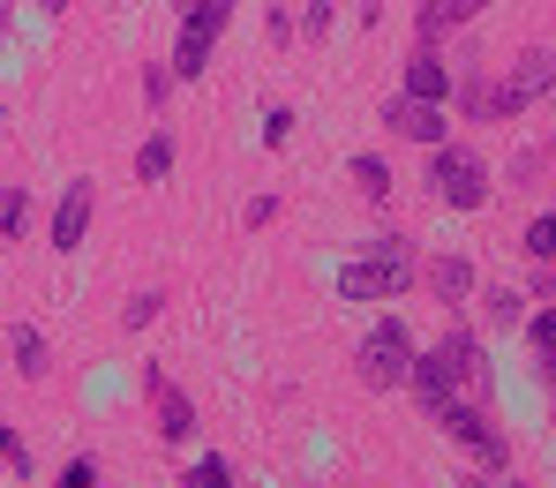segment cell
I'll list each match as a JSON object with an SVG mask.
<instances>
[{"label":"cell","instance_id":"cell-1","mask_svg":"<svg viewBox=\"0 0 556 488\" xmlns=\"http://www.w3.org/2000/svg\"><path fill=\"white\" fill-rule=\"evenodd\" d=\"M406 390L437 413V406H452V398H473V406H489V354H481V338L466 331V323H452L429 354H414V376H406Z\"/></svg>","mask_w":556,"mask_h":488},{"label":"cell","instance_id":"cell-2","mask_svg":"<svg viewBox=\"0 0 556 488\" xmlns=\"http://www.w3.org/2000/svg\"><path fill=\"white\" fill-rule=\"evenodd\" d=\"M414 286V241H369V256H354V264H339V279L331 293L339 300H354V308H369V300H399V293Z\"/></svg>","mask_w":556,"mask_h":488},{"label":"cell","instance_id":"cell-3","mask_svg":"<svg viewBox=\"0 0 556 488\" xmlns=\"http://www.w3.org/2000/svg\"><path fill=\"white\" fill-rule=\"evenodd\" d=\"M226 23H233V0H188L181 8V38H174V84L211 76V46L226 38Z\"/></svg>","mask_w":556,"mask_h":488},{"label":"cell","instance_id":"cell-4","mask_svg":"<svg viewBox=\"0 0 556 488\" xmlns=\"http://www.w3.org/2000/svg\"><path fill=\"white\" fill-rule=\"evenodd\" d=\"M354 369H362V384H369V390H406V376H414V331H406L399 316H383L369 338H362Z\"/></svg>","mask_w":556,"mask_h":488},{"label":"cell","instance_id":"cell-5","mask_svg":"<svg viewBox=\"0 0 556 488\" xmlns=\"http://www.w3.org/2000/svg\"><path fill=\"white\" fill-rule=\"evenodd\" d=\"M437 428H444V436L459 444L473 466H489V474H496V466L511 459V444H504L496 413H489V406H473V398H452V406H437Z\"/></svg>","mask_w":556,"mask_h":488},{"label":"cell","instance_id":"cell-6","mask_svg":"<svg viewBox=\"0 0 556 488\" xmlns=\"http://www.w3.org/2000/svg\"><path fill=\"white\" fill-rule=\"evenodd\" d=\"M429 189L444 195L452 210H481V203H489V166H481V151H473V143H437V151H429Z\"/></svg>","mask_w":556,"mask_h":488},{"label":"cell","instance_id":"cell-7","mask_svg":"<svg viewBox=\"0 0 556 488\" xmlns=\"http://www.w3.org/2000/svg\"><path fill=\"white\" fill-rule=\"evenodd\" d=\"M556 91V46H527L519 61H511V76L496 84V120H519L534 98Z\"/></svg>","mask_w":556,"mask_h":488},{"label":"cell","instance_id":"cell-8","mask_svg":"<svg viewBox=\"0 0 556 488\" xmlns=\"http://www.w3.org/2000/svg\"><path fill=\"white\" fill-rule=\"evenodd\" d=\"M383 128H391V136H406V143H429V151H437V143H452V113H444V105H429V98H383Z\"/></svg>","mask_w":556,"mask_h":488},{"label":"cell","instance_id":"cell-9","mask_svg":"<svg viewBox=\"0 0 556 488\" xmlns=\"http://www.w3.org/2000/svg\"><path fill=\"white\" fill-rule=\"evenodd\" d=\"M143 398L159 406V436L166 444H195V406H188V390L166 369H143Z\"/></svg>","mask_w":556,"mask_h":488},{"label":"cell","instance_id":"cell-10","mask_svg":"<svg viewBox=\"0 0 556 488\" xmlns=\"http://www.w3.org/2000/svg\"><path fill=\"white\" fill-rule=\"evenodd\" d=\"M489 0H421V15H414V46H444L459 23H473Z\"/></svg>","mask_w":556,"mask_h":488},{"label":"cell","instance_id":"cell-11","mask_svg":"<svg viewBox=\"0 0 556 488\" xmlns=\"http://www.w3.org/2000/svg\"><path fill=\"white\" fill-rule=\"evenodd\" d=\"M452 61L437 53V46H414V61H406V98H429V105H444L452 98Z\"/></svg>","mask_w":556,"mask_h":488},{"label":"cell","instance_id":"cell-12","mask_svg":"<svg viewBox=\"0 0 556 488\" xmlns=\"http://www.w3.org/2000/svg\"><path fill=\"white\" fill-rule=\"evenodd\" d=\"M84 233H91V181H68L53 203V248H84Z\"/></svg>","mask_w":556,"mask_h":488},{"label":"cell","instance_id":"cell-13","mask_svg":"<svg viewBox=\"0 0 556 488\" xmlns=\"http://www.w3.org/2000/svg\"><path fill=\"white\" fill-rule=\"evenodd\" d=\"M429 293H437L444 308H459L466 293H473V264H466V256H437V264H429Z\"/></svg>","mask_w":556,"mask_h":488},{"label":"cell","instance_id":"cell-14","mask_svg":"<svg viewBox=\"0 0 556 488\" xmlns=\"http://www.w3.org/2000/svg\"><path fill=\"white\" fill-rule=\"evenodd\" d=\"M527 346H534V376L556 390V308H534L527 316Z\"/></svg>","mask_w":556,"mask_h":488},{"label":"cell","instance_id":"cell-15","mask_svg":"<svg viewBox=\"0 0 556 488\" xmlns=\"http://www.w3.org/2000/svg\"><path fill=\"white\" fill-rule=\"evenodd\" d=\"M166 174H174V136H166V128H151V136H143V151H136V181H143V189H159Z\"/></svg>","mask_w":556,"mask_h":488},{"label":"cell","instance_id":"cell-16","mask_svg":"<svg viewBox=\"0 0 556 488\" xmlns=\"http://www.w3.org/2000/svg\"><path fill=\"white\" fill-rule=\"evenodd\" d=\"M452 91H459L466 120H489V113H496V84H489L481 68H459V76H452Z\"/></svg>","mask_w":556,"mask_h":488},{"label":"cell","instance_id":"cell-17","mask_svg":"<svg viewBox=\"0 0 556 488\" xmlns=\"http://www.w3.org/2000/svg\"><path fill=\"white\" fill-rule=\"evenodd\" d=\"M346 174H354V189L369 195V203H391V166H383L376 151H354V158H346Z\"/></svg>","mask_w":556,"mask_h":488},{"label":"cell","instance_id":"cell-18","mask_svg":"<svg viewBox=\"0 0 556 488\" xmlns=\"http://www.w3.org/2000/svg\"><path fill=\"white\" fill-rule=\"evenodd\" d=\"M8 354H15L23 376H38V369H46V331H38V323H15V331H8Z\"/></svg>","mask_w":556,"mask_h":488},{"label":"cell","instance_id":"cell-19","mask_svg":"<svg viewBox=\"0 0 556 488\" xmlns=\"http://www.w3.org/2000/svg\"><path fill=\"white\" fill-rule=\"evenodd\" d=\"M181 488H233V459H226V451H203L181 474Z\"/></svg>","mask_w":556,"mask_h":488},{"label":"cell","instance_id":"cell-20","mask_svg":"<svg viewBox=\"0 0 556 488\" xmlns=\"http://www.w3.org/2000/svg\"><path fill=\"white\" fill-rule=\"evenodd\" d=\"M489 323H496V331H519V323H527V293L496 286V293H489Z\"/></svg>","mask_w":556,"mask_h":488},{"label":"cell","instance_id":"cell-21","mask_svg":"<svg viewBox=\"0 0 556 488\" xmlns=\"http://www.w3.org/2000/svg\"><path fill=\"white\" fill-rule=\"evenodd\" d=\"M23 226H30V195H23V189H0V241H15Z\"/></svg>","mask_w":556,"mask_h":488},{"label":"cell","instance_id":"cell-22","mask_svg":"<svg viewBox=\"0 0 556 488\" xmlns=\"http://www.w3.org/2000/svg\"><path fill=\"white\" fill-rule=\"evenodd\" d=\"M527 256H534V264H556V210H542V218L527 226Z\"/></svg>","mask_w":556,"mask_h":488},{"label":"cell","instance_id":"cell-23","mask_svg":"<svg viewBox=\"0 0 556 488\" xmlns=\"http://www.w3.org/2000/svg\"><path fill=\"white\" fill-rule=\"evenodd\" d=\"M166 98H174V61H151V68H143V105L159 113Z\"/></svg>","mask_w":556,"mask_h":488},{"label":"cell","instance_id":"cell-24","mask_svg":"<svg viewBox=\"0 0 556 488\" xmlns=\"http://www.w3.org/2000/svg\"><path fill=\"white\" fill-rule=\"evenodd\" d=\"M286 136H293V105H271V113H264V143L286 151Z\"/></svg>","mask_w":556,"mask_h":488},{"label":"cell","instance_id":"cell-25","mask_svg":"<svg viewBox=\"0 0 556 488\" xmlns=\"http://www.w3.org/2000/svg\"><path fill=\"white\" fill-rule=\"evenodd\" d=\"M151 316H159V293H128V308H121V323H128V331H143Z\"/></svg>","mask_w":556,"mask_h":488},{"label":"cell","instance_id":"cell-26","mask_svg":"<svg viewBox=\"0 0 556 488\" xmlns=\"http://www.w3.org/2000/svg\"><path fill=\"white\" fill-rule=\"evenodd\" d=\"M61 488H98V459H68L61 466Z\"/></svg>","mask_w":556,"mask_h":488},{"label":"cell","instance_id":"cell-27","mask_svg":"<svg viewBox=\"0 0 556 488\" xmlns=\"http://www.w3.org/2000/svg\"><path fill=\"white\" fill-rule=\"evenodd\" d=\"M0 459H8V466H15V474H30V451H23V444H15V428H0Z\"/></svg>","mask_w":556,"mask_h":488},{"label":"cell","instance_id":"cell-28","mask_svg":"<svg viewBox=\"0 0 556 488\" xmlns=\"http://www.w3.org/2000/svg\"><path fill=\"white\" fill-rule=\"evenodd\" d=\"M271 218H278V203H271V195H249V210H241V226H271Z\"/></svg>","mask_w":556,"mask_h":488},{"label":"cell","instance_id":"cell-29","mask_svg":"<svg viewBox=\"0 0 556 488\" xmlns=\"http://www.w3.org/2000/svg\"><path fill=\"white\" fill-rule=\"evenodd\" d=\"M301 30H308V38H324V30H331V0H316V8L301 15Z\"/></svg>","mask_w":556,"mask_h":488},{"label":"cell","instance_id":"cell-30","mask_svg":"<svg viewBox=\"0 0 556 488\" xmlns=\"http://www.w3.org/2000/svg\"><path fill=\"white\" fill-rule=\"evenodd\" d=\"M534 293H542V300H556V264H542V271H534Z\"/></svg>","mask_w":556,"mask_h":488},{"label":"cell","instance_id":"cell-31","mask_svg":"<svg viewBox=\"0 0 556 488\" xmlns=\"http://www.w3.org/2000/svg\"><path fill=\"white\" fill-rule=\"evenodd\" d=\"M38 8H46V15H61V8H68V0H38Z\"/></svg>","mask_w":556,"mask_h":488},{"label":"cell","instance_id":"cell-32","mask_svg":"<svg viewBox=\"0 0 556 488\" xmlns=\"http://www.w3.org/2000/svg\"><path fill=\"white\" fill-rule=\"evenodd\" d=\"M459 488H489V481H481V474H466V481H459Z\"/></svg>","mask_w":556,"mask_h":488},{"label":"cell","instance_id":"cell-33","mask_svg":"<svg viewBox=\"0 0 556 488\" xmlns=\"http://www.w3.org/2000/svg\"><path fill=\"white\" fill-rule=\"evenodd\" d=\"M0 38H8V0H0Z\"/></svg>","mask_w":556,"mask_h":488},{"label":"cell","instance_id":"cell-34","mask_svg":"<svg viewBox=\"0 0 556 488\" xmlns=\"http://www.w3.org/2000/svg\"><path fill=\"white\" fill-rule=\"evenodd\" d=\"M504 488H534V481H504Z\"/></svg>","mask_w":556,"mask_h":488},{"label":"cell","instance_id":"cell-35","mask_svg":"<svg viewBox=\"0 0 556 488\" xmlns=\"http://www.w3.org/2000/svg\"><path fill=\"white\" fill-rule=\"evenodd\" d=\"M181 8H188V0H181Z\"/></svg>","mask_w":556,"mask_h":488}]
</instances>
